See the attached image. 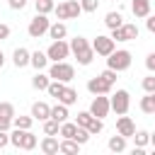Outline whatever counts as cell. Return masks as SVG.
<instances>
[{
  "label": "cell",
  "instance_id": "6da1fadb",
  "mask_svg": "<svg viewBox=\"0 0 155 155\" xmlns=\"http://www.w3.org/2000/svg\"><path fill=\"white\" fill-rule=\"evenodd\" d=\"M70 51H73V56L78 58L80 65H90L92 58H94V48L87 44L85 36H75V39H70Z\"/></svg>",
  "mask_w": 155,
  "mask_h": 155
},
{
  "label": "cell",
  "instance_id": "7a4b0ae2",
  "mask_svg": "<svg viewBox=\"0 0 155 155\" xmlns=\"http://www.w3.org/2000/svg\"><path fill=\"white\" fill-rule=\"evenodd\" d=\"M107 68H114L116 73H121V70H128L131 68V51H126V48H114L109 56H107Z\"/></svg>",
  "mask_w": 155,
  "mask_h": 155
},
{
  "label": "cell",
  "instance_id": "3957f363",
  "mask_svg": "<svg viewBox=\"0 0 155 155\" xmlns=\"http://www.w3.org/2000/svg\"><path fill=\"white\" fill-rule=\"evenodd\" d=\"M53 12H56L58 19H78V17L82 15V5H80L78 0H65V2L56 5Z\"/></svg>",
  "mask_w": 155,
  "mask_h": 155
},
{
  "label": "cell",
  "instance_id": "277c9868",
  "mask_svg": "<svg viewBox=\"0 0 155 155\" xmlns=\"http://www.w3.org/2000/svg\"><path fill=\"white\" fill-rule=\"evenodd\" d=\"M48 75H51V80L70 82V80L75 78V68H73L70 63H65V61H56V63L48 68Z\"/></svg>",
  "mask_w": 155,
  "mask_h": 155
},
{
  "label": "cell",
  "instance_id": "5b68a950",
  "mask_svg": "<svg viewBox=\"0 0 155 155\" xmlns=\"http://www.w3.org/2000/svg\"><path fill=\"white\" fill-rule=\"evenodd\" d=\"M48 27H51V22L46 19V15H41V12H36V17L29 22V27H27V34L31 36V39H41L44 34H48Z\"/></svg>",
  "mask_w": 155,
  "mask_h": 155
},
{
  "label": "cell",
  "instance_id": "8992f818",
  "mask_svg": "<svg viewBox=\"0 0 155 155\" xmlns=\"http://www.w3.org/2000/svg\"><path fill=\"white\" fill-rule=\"evenodd\" d=\"M73 51H70V44H65L63 39H58V41H53L48 48H46V56H48V61H65L68 56H70Z\"/></svg>",
  "mask_w": 155,
  "mask_h": 155
},
{
  "label": "cell",
  "instance_id": "52a82bcc",
  "mask_svg": "<svg viewBox=\"0 0 155 155\" xmlns=\"http://www.w3.org/2000/svg\"><path fill=\"white\" fill-rule=\"evenodd\" d=\"M109 109H111V99H109L107 94H94V99H92V104H90V111H92V116H97V119H104V116L109 114Z\"/></svg>",
  "mask_w": 155,
  "mask_h": 155
},
{
  "label": "cell",
  "instance_id": "ba28073f",
  "mask_svg": "<svg viewBox=\"0 0 155 155\" xmlns=\"http://www.w3.org/2000/svg\"><path fill=\"white\" fill-rule=\"evenodd\" d=\"M128 107H131V94H128L126 90H116V92L111 94V109L121 116V114L128 111Z\"/></svg>",
  "mask_w": 155,
  "mask_h": 155
},
{
  "label": "cell",
  "instance_id": "9c48e42d",
  "mask_svg": "<svg viewBox=\"0 0 155 155\" xmlns=\"http://www.w3.org/2000/svg\"><path fill=\"white\" fill-rule=\"evenodd\" d=\"M111 39L114 41H133V39H138V27L136 24H121V27L111 29Z\"/></svg>",
  "mask_w": 155,
  "mask_h": 155
},
{
  "label": "cell",
  "instance_id": "30bf717a",
  "mask_svg": "<svg viewBox=\"0 0 155 155\" xmlns=\"http://www.w3.org/2000/svg\"><path fill=\"white\" fill-rule=\"evenodd\" d=\"M114 44H116V41H114L111 36H102V34H99V36H94V41H92V48H94L97 56H104V58H107V56L114 51Z\"/></svg>",
  "mask_w": 155,
  "mask_h": 155
},
{
  "label": "cell",
  "instance_id": "8fae6325",
  "mask_svg": "<svg viewBox=\"0 0 155 155\" xmlns=\"http://www.w3.org/2000/svg\"><path fill=\"white\" fill-rule=\"evenodd\" d=\"M111 87H114V85H111V82H107L102 75H94V78H90V80H87V90H90L92 94H109V92H111Z\"/></svg>",
  "mask_w": 155,
  "mask_h": 155
},
{
  "label": "cell",
  "instance_id": "7c38bea8",
  "mask_svg": "<svg viewBox=\"0 0 155 155\" xmlns=\"http://www.w3.org/2000/svg\"><path fill=\"white\" fill-rule=\"evenodd\" d=\"M39 148H41L44 155H58V153H61V140H58L56 136H46V138L39 143Z\"/></svg>",
  "mask_w": 155,
  "mask_h": 155
},
{
  "label": "cell",
  "instance_id": "4fadbf2b",
  "mask_svg": "<svg viewBox=\"0 0 155 155\" xmlns=\"http://www.w3.org/2000/svg\"><path fill=\"white\" fill-rule=\"evenodd\" d=\"M116 133H121V136H126V138H133V133H136V124L128 119V116H119V121H116Z\"/></svg>",
  "mask_w": 155,
  "mask_h": 155
},
{
  "label": "cell",
  "instance_id": "5bb4252c",
  "mask_svg": "<svg viewBox=\"0 0 155 155\" xmlns=\"http://www.w3.org/2000/svg\"><path fill=\"white\" fill-rule=\"evenodd\" d=\"M31 116L36 121H46V119H51V107L46 102H34L31 104Z\"/></svg>",
  "mask_w": 155,
  "mask_h": 155
},
{
  "label": "cell",
  "instance_id": "9a60e30c",
  "mask_svg": "<svg viewBox=\"0 0 155 155\" xmlns=\"http://www.w3.org/2000/svg\"><path fill=\"white\" fill-rule=\"evenodd\" d=\"M29 61H31V53H29L24 46L15 48V53H12V63H15V68H24V65H29Z\"/></svg>",
  "mask_w": 155,
  "mask_h": 155
},
{
  "label": "cell",
  "instance_id": "2e32d148",
  "mask_svg": "<svg viewBox=\"0 0 155 155\" xmlns=\"http://www.w3.org/2000/svg\"><path fill=\"white\" fill-rule=\"evenodd\" d=\"M131 12H133V17L145 19L150 15V0H133L131 2Z\"/></svg>",
  "mask_w": 155,
  "mask_h": 155
},
{
  "label": "cell",
  "instance_id": "e0dca14e",
  "mask_svg": "<svg viewBox=\"0 0 155 155\" xmlns=\"http://www.w3.org/2000/svg\"><path fill=\"white\" fill-rule=\"evenodd\" d=\"M68 104H63V102H58L56 107H51V119H56L58 124H63V121H68Z\"/></svg>",
  "mask_w": 155,
  "mask_h": 155
},
{
  "label": "cell",
  "instance_id": "ac0fdd59",
  "mask_svg": "<svg viewBox=\"0 0 155 155\" xmlns=\"http://www.w3.org/2000/svg\"><path fill=\"white\" fill-rule=\"evenodd\" d=\"M48 85H51V75H44L41 70H36V75L31 78V87L34 90H48Z\"/></svg>",
  "mask_w": 155,
  "mask_h": 155
},
{
  "label": "cell",
  "instance_id": "d6986e66",
  "mask_svg": "<svg viewBox=\"0 0 155 155\" xmlns=\"http://www.w3.org/2000/svg\"><path fill=\"white\" fill-rule=\"evenodd\" d=\"M36 136L29 131V128H24V133H22V143H19V150H34L36 148Z\"/></svg>",
  "mask_w": 155,
  "mask_h": 155
},
{
  "label": "cell",
  "instance_id": "ffe728a7",
  "mask_svg": "<svg viewBox=\"0 0 155 155\" xmlns=\"http://www.w3.org/2000/svg\"><path fill=\"white\" fill-rule=\"evenodd\" d=\"M107 145H109V150H111V153H124V150H126V136L116 133V136H111V138H109V143H107Z\"/></svg>",
  "mask_w": 155,
  "mask_h": 155
},
{
  "label": "cell",
  "instance_id": "44dd1931",
  "mask_svg": "<svg viewBox=\"0 0 155 155\" xmlns=\"http://www.w3.org/2000/svg\"><path fill=\"white\" fill-rule=\"evenodd\" d=\"M61 153L63 155H78L80 153V143L73 140V138H63L61 140Z\"/></svg>",
  "mask_w": 155,
  "mask_h": 155
},
{
  "label": "cell",
  "instance_id": "7402d4cb",
  "mask_svg": "<svg viewBox=\"0 0 155 155\" xmlns=\"http://www.w3.org/2000/svg\"><path fill=\"white\" fill-rule=\"evenodd\" d=\"M65 34H68V27H65L63 22H56V24H51V27H48V36H51L53 41L65 39Z\"/></svg>",
  "mask_w": 155,
  "mask_h": 155
},
{
  "label": "cell",
  "instance_id": "603a6c76",
  "mask_svg": "<svg viewBox=\"0 0 155 155\" xmlns=\"http://www.w3.org/2000/svg\"><path fill=\"white\" fill-rule=\"evenodd\" d=\"M29 65H34L36 70H44V68L48 65V56H46L44 51H34V53H31V61H29Z\"/></svg>",
  "mask_w": 155,
  "mask_h": 155
},
{
  "label": "cell",
  "instance_id": "cb8c5ba5",
  "mask_svg": "<svg viewBox=\"0 0 155 155\" xmlns=\"http://www.w3.org/2000/svg\"><path fill=\"white\" fill-rule=\"evenodd\" d=\"M58 102H63V104H68V107H73L75 102H78V90H73V87H63V92H61V97H58Z\"/></svg>",
  "mask_w": 155,
  "mask_h": 155
},
{
  "label": "cell",
  "instance_id": "d4e9b609",
  "mask_svg": "<svg viewBox=\"0 0 155 155\" xmlns=\"http://www.w3.org/2000/svg\"><path fill=\"white\" fill-rule=\"evenodd\" d=\"M104 24H107L109 29H116V27H121V24H124V17H121V12H107V17H104Z\"/></svg>",
  "mask_w": 155,
  "mask_h": 155
},
{
  "label": "cell",
  "instance_id": "484cf974",
  "mask_svg": "<svg viewBox=\"0 0 155 155\" xmlns=\"http://www.w3.org/2000/svg\"><path fill=\"white\" fill-rule=\"evenodd\" d=\"M140 111L143 114H155V97H153V92H148L140 99Z\"/></svg>",
  "mask_w": 155,
  "mask_h": 155
},
{
  "label": "cell",
  "instance_id": "4316f807",
  "mask_svg": "<svg viewBox=\"0 0 155 155\" xmlns=\"http://www.w3.org/2000/svg\"><path fill=\"white\" fill-rule=\"evenodd\" d=\"M34 7H36V12H41V15H48V12L56 10V2H53V0H34Z\"/></svg>",
  "mask_w": 155,
  "mask_h": 155
},
{
  "label": "cell",
  "instance_id": "83f0119b",
  "mask_svg": "<svg viewBox=\"0 0 155 155\" xmlns=\"http://www.w3.org/2000/svg\"><path fill=\"white\" fill-rule=\"evenodd\" d=\"M75 131H78V124L63 121V124H61V131H58V136H63V138H75Z\"/></svg>",
  "mask_w": 155,
  "mask_h": 155
},
{
  "label": "cell",
  "instance_id": "f1b7e54d",
  "mask_svg": "<svg viewBox=\"0 0 155 155\" xmlns=\"http://www.w3.org/2000/svg\"><path fill=\"white\" fill-rule=\"evenodd\" d=\"M34 121H36L34 116H15V119H12V126H15V128H31Z\"/></svg>",
  "mask_w": 155,
  "mask_h": 155
},
{
  "label": "cell",
  "instance_id": "f546056e",
  "mask_svg": "<svg viewBox=\"0 0 155 155\" xmlns=\"http://www.w3.org/2000/svg\"><path fill=\"white\" fill-rule=\"evenodd\" d=\"M58 131H61V124L56 119H46L44 121V133L46 136H58Z\"/></svg>",
  "mask_w": 155,
  "mask_h": 155
},
{
  "label": "cell",
  "instance_id": "4dcf8cb0",
  "mask_svg": "<svg viewBox=\"0 0 155 155\" xmlns=\"http://www.w3.org/2000/svg\"><path fill=\"white\" fill-rule=\"evenodd\" d=\"M133 143H136V148H145L150 143V133L148 131H136L133 133Z\"/></svg>",
  "mask_w": 155,
  "mask_h": 155
},
{
  "label": "cell",
  "instance_id": "1f68e13d",
  "mask_svg": "<svg viewBox=\"0 0 155 155\" xmlns=\"http://www.w3.org/2000/svg\"><path fill=\"white\" fill-rule=\"evenodd\" d=\"M63 87H65V82H61V80H51V85H48V90H46V92H48L51 97H56V99H58V97H61V92H63Z\"/></svg>",
  "mask_w": 155,
  "mask_h": 155
},
{
  "label": "cell",
  "instance_id": "d6a6232c",
  "mask_svg": "<svg viewBox=\"0 0 155 155\" xmlns=\"http://www.w3.org/2000/svg\"><path fill=\"white\" fill-rule=\"evenodd\" d=\"M90 136H92V133H90L85 126H78V131H75V138H73V140H78L80 145H85V143L90 140Z\"/></svg>",
  "mask_w": 155,
  "mask_h": 155
},
{
  "label": "cell",
  "instance_id": "836d02e7",
  "mask_svg": "<svg viewBox=\"0 0 155 155\" xmlns=\"http://www.w3.org/2000/svg\"><path fill=\"white\" fill-rule=\"evenodd\" d=\"M0 116H7V119H15V104L12 102H0Z\"/></svg>",
  "mask_w": 155,
  "mask_h": 155
},
{
  "label": "cell",
  "instance_id": "e575fe53",
  "mask_svg": "<svg viewBox=\"0 0 155 155\" xmlns=\"http://www.w3.org/2000/svg\"><path fill=\"white\" fill-rule=\"evenodd\" d=\"M102 128H104V124H102V119H97V116H92V121L87 124V131H90L92 136H97V133H102Z\"/></svg>",
  "mask_w": 155,
  "mask_h": 155
},
{
  "label": "cell",
  "instance_id": "d590c367",
  "mask_svg": "<svg viewBox=\"0 0 155 155\" xmlns=\"http://www.w3.org/2000/svg\"><path fill=\"white\" fill-rule=\"evenodd\" d=\"M90 121H92V111H78V119H75L78 126H85V128H87Z\"/></svg>",
  "mask_w": 155,
  "mask_h": 155
},
{
  "label": "cell",
  "instance_id": "8d00e7d4",
  "mask_svg": "<svg viewBox=\"0 0 155 155\" xmlns=\"http://www.w3.org/2000/svg\"><path fill=\"white\" fill-rule=\"evenodd\" d=\"M80 5H82V12H97L99 0H80Z\"/></svg>",
  "mask_w": 155,
  "mask_h": 155
},
{
  "label": "cell",
  "instance_id": "74e56055",
  "mask_svg": "<svg viewBox=\"0 0 155 155\" xmlns=\"http://www.w3.org/2000/svg\"><path fill=\"white\" fill-rule=\"evenodd\" d=\"M143 90L145 92H155V75H145L143 78Z\"/></svg>",
  "mask_w": 155,
  "mask_h": 155
},
{
  "label": "cell",
  "instance_id": "f35d334b",
  "mask_svg": "<svg viewBox=\"0 0 155 155\" xmlns=\"http://www.w3.org/2000/svg\"><path fill=\"white\" fill-rule=\"evenodd\" d=\"M99 75H102V78H104L107 82H111V85L116 82V70H114V68H107V70H102Z\"/></svg>",
  "mask_w": 155,
  "mask_h": 155
},
{
  "label": "cell",
  "instance_id": "ab89813d",
  "mask_svg": "<svg viewBox=\"0 0 155 155\" xmlns=\"http://www.w3.org/2000/svg\"><path fill=\"white\" fill-rule=\"evenodd\" d=\"M145 68H148V70H150V73H155V51H153V53H148V56H145Z\"/></svg>",
  "mask_w": 155,
  "mask_h": 155
},
{
  "label": "cell",
  "instance_id": "60d3db41",
  "mask_svg": "<svg viewBox=\"0 0 155 155\" xmlns=\"http://www.w3.org/2000/svg\"><path fill=\"white\" fill-rule=\"evenodd\" d=\"M7 5H10L12 10H24V7H27V0H7Z\"/></svg>",
  "mask_w": 155,
  "mask_h": 155
},
{
  "label": "cell",
  "instance_id": "b9f144b4",
  "mask_svg": "<svg viewBox=\"0 0 155 155\" xmlns=\"http://www.w3.org/2000/svg\"><path fill=\"white\" fill-rule=\"evenodd\" d=\"M10 145V136H7V131H0V150H5Z\"/></svg>",
  "mask_w": 155,
  "mask_h": 155
},
{
  "label": "cell",
  "instance_id": "7bdbcfd3",
  "mask_svg": "<svg viewBox=\"0 0 155 155\" xmlns=\"http://www.w3.org/2000/svg\"><path fill=\"white\" fill-rule=\"evenodd\" d=\"M10 126H12V119L0 116V131H10Z\"/></svg>",
  "mask_w": 155,
  "mask_h": 155
},
{
  "label": "cell",
  "instance_id": "ee69618b",
  "mask_svg": "<svg viewBox=\"0 0 155 155\" xmlns=\"http://www.w3.org/2000/svg\"><path fill=\"white\" fill-rule=\"evenodd\" d=\"M145 27H148V31H153V34H155V17H150V15H148V17H145Z\"/></svg>",
  "mask_w": 155,
  "mask_h": 155
},
{
  "label": "cell",
  "instance_id": "f6af8a7d",
  "mask_svg": "<svg viewBox=\"0 0 155 155\" xmlns=\"http://www.w3.org/2000/svg\"><path fill=\"white\" fill-rule=\"evenodd\" d=\"M7 36H10V27L0 22V41H2V39H7Z\"/></svg>",
  "mask_w": 155,
  "mask_h": 155
},
{
  "label": "cell",
  "instance_id": "bcb514c9",
  "mask_svg": "<svg viewBox=\"0 0 155 155\" xmlns=\"http://www.w3.org/2000/svg\"><path fill=\"white\" fill-rule=\"evenodd\" d=\"M2 65H5V53L0 51V68H2Z\"/></svg>",
  "mask_w": 155,
  "mask_h": 155
},
{
  "label": "cell",
  "instance_id": "7dc6e473",
  "mask_svg": "<svg viewBox=\"0 0 155 155\" xmlns=\"http://www.w3.org/2000/svg\"><path fill=\"white\" fill-rule=\"evenodd\" d=\"M150 143H153V148H155V133H150Z\"/></svg>",
  "mask_w": 155,
  "mask_h": 155
},
{
  "label": "cell",
  "instance_id": "c3c4849f",
  "mask_svg": "<svg viewBox=\"0 0 155 155\" xmlns=\"http://www.w3.org/2000/svg\"><path fill=\"white\" fill-rule=\"evenodd\" d=\"M153 97H155V92H153Z\"/></svg>",
  "mask_w": 155,
  "mask_h": 155
}]
</instances>
